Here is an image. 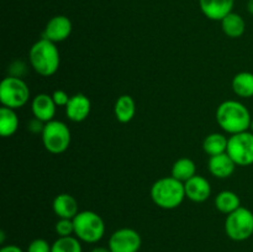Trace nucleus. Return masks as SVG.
I'll return each instance as SVG.
<instances>
[{"mask_svg": "<svg viewBox=\"0 0 253 252\" xmlns=\"http://www.w3.org/2000/svg\"><path fill=\"white\" fill-rule=\"evenodd\" d=\"M53 211L59 219H74L78 214V203L76 198L67 193L58 194L53 200Z\"/></svg>", "mask_w": 253, "mask_h": 252, "instance_id": "15", "label": "nucleus"}, {"mask_svg": "<svg viewBox=\"0 0 253 252\" xmlns=\"http://www.w3.org/2000/svg\"><path fill=\"white\" fill-rule=\"evenodd\" d=\"M251 130H252V132H253V120H252V123H251Z\"/></svg>", "mask_w": 253, "mask_h": 252, "instance_id": "32", "label": "nucleus"}, {"mask_svg": "<svg viewBox=\"0 0 253 252\" xmlns=\"http://www.w3.org/2000/svg\"><path fill=\"white\" fill-rule=\"evenodd\" d=\"M41 135L44 148L53 155L63 153L71 145V131L62 121L52 120L44 124Z\"/></svg>", "mask_w": 253, "mask_h": 252, "instance_id": "6", "label": "nucleus"}, {"mask_svg": "<svg viewBox=\"0 0 253 252\" xmlns=\"http://www.w3.org/2000/svg\"><path fill=\"white\" fill-rule=\"evenodd\" d=\"M91 110V104L89 98L84 94H76L71 96L66 106V115L73 123H82L89 116Z\"/></svg>", "mask_w": 253, "mask_h": 252, "instance_id": "13", "label": "nucleus"}, {"mask_svg": "<svg viewBox=\"0 0 253 252\" xmlns=\"http://www.w3.org/2000/svg\"><path fill=\"white\" fill-rule=\"evenodd\" d=\"M216 121L226 132H245L251 127L252 118L249 109L237 100H226L217 106Z\"/></svg>", "mask_w": 253, "mask_h": 252, "instance_id": "1", "label": "nucleus"}, {"mask_svg": "<svg viewBox=\"0 0 253 252\" xmlns=\"http://www.w3.org/2000/svg\"><path fill=\"white\" fill-rule=\"evenodd\" d=\"M185 197L195 203H203L211 194V185L207 178L202 175H194L184 183Z\"/></svg>", "mask_w": 253, "mask_h": 252, "instance_id": "12", "label": "nucleus"}, {"mask_svg": "<svg viewBox=\"0 0 253 252\" xmlns=\"http://www.w3.org/2000/svg\"><path fill=\"white\" fill-rule=\"evenodd\" d=\"M194 175H197V166L194 161L190 158H179L175 161L172 167V177L185 183Z\"/></svg>", "mask_w": 253, "mask_h": 252, "instance_id": "22", "label": "nucleus"}, {"mask_svg": "<svg viewBox=\"0 0 253 252\" xmlns=\"http://www.w3.org/2000/svg\"><path fill=\"white\" fill-rule=\"evenodd\" d=\"M44 128V125H43V121L39 120V119H32L31 121L29 123V130L31 131V132L34 133H42V131H43Z\"/></svg>", "mask_w": 253, "mask_h": 252, "instance_id": "28", "label": "nucleus"}, {"mask_svg": "<svg viewBox=\"0 0 253 252\" xmlns=\"http://www.w3.org/2000/svg\"><path fill=\"white\" fill-rule=\"evenodd\" d=\"M54 230L59 237L72 236L74 234L73 219H59L54 225Z\"/></svg>", "mask_w": 253, "mask_h": 252, "instance_id": "25", "label": "nucleus"}, {"mask_svg": "<svg viewBox=\"0 0 253 252\" xmlns=\"http://www.w3.org/2000/svg\"><path fill=\"white\" fill-rule=\"evenodd\" d=\"M30 63L32 68L42 77H51L58 71L61 58L54 42L41 39L30 48Z\"/></svg>", "mask_w": 253, "mask_h": 252, "instance_id": "2", "label": "nucleus"}, {"mask_svg": "<svg viewBox=\"0 0 253 252\" xmlns=\"http://www.w3.org/2000/svg\"><path fill=\"white\" fill-rule=\"evenodd\" d=\"M142 245L140 234L136 230L124 227L114 232L109 240L111 252H138Z\"/></svg>", "mask_w": 253, "mask_h": 252, "instance_id": "9", "label": "nucleus"}, {"mask_svg": "<svg viewBox=\"0 0 253 252\" xmlns=\"http://www.w3.org/2000/svg\"><path fill=\"white\" fill-rule=\"evenodd\" d=\"M51 250L52 245H49L44 239L34 240L27 247V252H51Z\"/></svg>", "mask_w": 253, "mask_h": 252, "instance_id": "26", "label": "nucleus"}, {"mask_svg": "<svg viewBox=\"0 0 253 252\" xmlns=\"http://www.w3.org/2000/svg\"><path fill=\"white\" fill-rule=\"evenodd\" d=\"M152 202L158 208L172 210L179 207L185 198L184 183L174 177H165L156 180L151 188Z\"/></svg>", "mask_w": 253, "mask_h": 252, "instance_id": "3", "label": "nucleus"}, {"mask_svg": "<svg viewBox=\"0 0 253 252\" xmlns=\"http://www.w3.org/2000/svg\"><path fill=\"white\" fill-rule=\"evenodd\" d=\"M90 252H111V250L109 249H106V247H95V249H93L91 250Z\"/></svg>", "mask_w": 253, "mask_h": 252, "instance_id": "30", "label": "nucleus"}, {"mask_svg": "<svg viewBox=\"0 0 253 252\" xmlns=\"http://www.w3.org/2000/svg\"><path fill=\"white\" fill-rule=\"evenodd\" d=\"M74 235L86 244H95L105 234V224L101 216L90 210L79 211L73 219Z\"/></svg>", "mask_w": 253, "mask_h": 252, "instance_id": "4", "label": "nucleus"}, {"mask_svg": "<svg viewBox=\"0 0 253 252\" xmlns=\"http://www.w3.org/2000/svg\"><path fill=\"white\" fill-rule=\"evenodd\" d=\"M52 99H53L54 104H56L57 106H64V108H66L69 99H71V96H69L64 90L58 89V90L53 91V94H52Z\"/></svg>", "mask_w": 253, "mask_h": 252, "instance_id": "27", "label": "nucleus"}, {"mask_svg": "<svg viewBox=\"0 0 253 252\" xmlns=\"http://www.w3.org/2000/svg\"><path fill=\"white\" fill-rule=\"evenodd\" d=\"M226 235L234 241H245L253 236V212L250 209L240 207L227 215L225 221Z\"/></svg>", "mask_w": 253, "mask_h": 252, "instance_id": "7", "label": "nucleus"}, {"mask_svg": "<svg viewBox=\"0 0 253 252\" xmlns=\"http://www.w3.org/2000/svg\"><path fill=\"white\" fill-rule=\"evenodd\" d=\"M30 99V89L27 84L17 77L9 76L0 84V101L2 106L10 109L22 108Z\"/></svg>", "mask_w": 253, "mask_h": 252, "instance_id": "5", "label": "nucleus"}, {"mask_svg": "<svg viewBox=\"0 0 253 252\" xmlns=\"http://www.w3.org/2000/svg\"><path fill=\"white\" fill-rule=\"evenodd\" d=\"M232 90L241 98L253 96V73L251 72H240L232 79Z\"/></svg>", "mask_w": 253, "mask_h": 252, "instance_id": "21", "label": "nucleus"}, {"mask_svg": "<svg viewBox=\"0 0 253 252\" xmlns=\"http://www.w3.org/2000/svg\"><path fill=\"white\" fill-rule=\"evenodd\" d=\"M236 168V163L227 152L220 153V155L211 156L209 160V170L214 177L216 178H227L232 175Z\"/></svg>", "mask_w": 253, "mask_h": 252, "instance_id": "16", "label": "nucleus"}, {"mask_svg": "<svg viewBox=\"0 0 253 252\" xmlns=\"http://www.w3.org/2000/svg\"><path fill=\"white\" fill-rule=\"evenodd\" d=\"M226 152L236 166L247 167L253 165V132L245 131L231 135Z\"/></svg>", "mask_w": 253, "mask_h": 252, "instance_id": "8", "label": "nucleus"}, {"mask_svg": "<svg viewBox=\"0 0 253 252\" xmlns=\"http://www.w3.org/2000/svg\"><path fill=\"white\" fill-rule=\"evenodd\" d=\"M247 11L251 15H253V0H249V1H247Z\"/></svg>", "mask_w": 253, "mask_h": 252, "instance_id": "31", "label": "nucleus"}, {"mask_svg": "<svg viewBox=\"0 0 253 252\" xmlns=\"http://www.w3.org/2000/svg\"><path fill=\"white\" fill-rule=\"evenodd\" d=\"M227 143H229V138L224 136L222 133H210L204 138L203 142V148L205 152L211 157V156L220 155V153H225L227 151Z\"/></svg>", "mask_w": 253, "mask_h": 252, "instance_id": "23", "label": "nucleus"}, {"mask_svg": "<svg viewBox=\"0 0 253 252\" xmlns=\"http://www.w3.org/2000/svg\"><path fill=\"white\" fill-rule=\"evenodd\" d=\"M221 29L230 39H239L245 34L246 22L241 15L232 11L221 20Z\"/></svg>", "mask_w": 253, "mask_h": 252, "instance_id": "18", "label": "nucleus"}, {"mask_svg": "<svg viewBox=\"0 0 253 252\" xmlns=\"http://www.w3.org/2000/svg\"><path fill=\"white\" fill-rule=\"evenodd\" d=\"M0 252H24L19 246L16 245H7V246L1 247Z\"/></svg>", "mask_w": 253, "mask_h": 252, "instance_id": "29", "label": "nucleus"}, {"mask_svg": "<svg viewBox=\"0 0 253 252\" xmlns=\"http://www.w3.org/2000/svg\"><path fill=\"white\" fill-rule=\"evenodd\" d=\"M56 104H54L52 95L48 94H39L34 98L31 103L32 114L36 119L43 121V123H48L52 121L56 114Z\"/></svg>", "mask_w": 253, "mask_h": 252, "instance_id": "14", "label": "nucleus"}, {"mask_svg": "<svg viewBox=\"0 0 253 252\" xmlns=\"http://www.w3.org/2000/svg\"><path fill=\"white\" fill-rule=\"evenodd\" d=\"M19 128V118L14 109L2 106L0 109V133L2 137H10Z\"/></svg>", "mask_w": 253, "mask_h": 252, "instance_id": "20", "label": "nucleus"}, {"mask_svg": "<svg viewBox=\"0 0 253 252\" xmlns=\"http://www.w3.org/2000/svg\"><path fill=\"white\" fill-rule=\"evenodd\" d=\"M215 207L220 212L229 215L241 207V200L235 192L224 190V192H220L215 198Z\"/></svg>", "mask_w": 253, "mask_h": 252, "instance_id": "19", "label": "nucleus"}, {"mask_svg": "<svg viewBox=\"0 0 253 252\" xmlns=\"http://www.w3.org/2000/svg\"><path fill=\"white\" fill-rule=\"evenodd\" d=\"M235 0H199L203 14L210 20L221 21L225 16L232 12Z\"/></svg>", "mask_w": 253, "mask_h": 252, "instance_id": "11", "label": "nucleus"}, {"mask_svg": "<svg viewBox=\"0 0 253 252\" xmlns=\"http://www.w3.org/2000/svg\"><path fill=\"white\" fill-rule=\"evenodd\" d=\"M72 34V21L69 17L64 15L53 16L47 22L42 39H46L51 42H62L69 37Z\"/></svg>", "mask_w": 253, "mask_h": 252, "instance_id": "10", "label": "nucleus"}, {"mask_svg": "<svg viewBox=\"0 0 253 252\" xmlns=\"http://www.w3.org/2000/svg\"><path fill=\"white\" fill-rule=\"evenodd\" d=\"M114 113H115V118L119 123H130L136 114V104L132 96L126 95V94L119 96L115 106H114Z\"/></svg>", "mask_w": 253, "mask_h": 252, "instance_id": "17", "label": "nucleus"}, {"mask_svg": "<svg viewBox=\"0 0 253 252\" xmlns=\"http://www.w3.org/2000/svg\"><path fill=\"white\" fill-rule=\"evenodd\" d=\"M81 240L73 236L58 237L52 245L51 252H82Z\"/></svg>", "mask_w": 253, "mask_h": 252, "instance_id": "24", "label": "nucleus"}]
</instances>
